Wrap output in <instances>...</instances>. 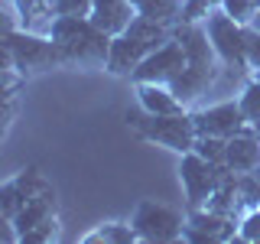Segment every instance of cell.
Returning a JSON list of instances; mask_svg holds the SVG:
<instances>
[{"label":"cell","mask_w":260,"mask_h":244,"mask_svg":"<svg viewBox=\"0 0 260 244\" xmlns=\"http://www.w3.org/2000/svg\"><path fill=\"white\" fill-rule=\"evenodd\" d=\"M49 36L62 46L65 65H78V69H108L111 55V39L104 29H98L91 16H55Z\"/></svg>","instance_id":"6da1fadb"},{"label":"cell","mask_w":260,"mask_h":244,"mask_svg":"<svg viewBox=\"0 0 260 244\" xmlns=\"http://www.w3.org/2000/svg\"><path fill=\"white\" fill-rule=\"evenodd\" d=\"M166 39H173V26H162V23H153L146 16H137L130 23V29H124L120 36L111 39V55H108V69L104 72L130 78L137 65L150 52H156Z\"/></svg>","instance_id":"7a4b0ae2"},{"label":"cell","mask_w":260,"mask_h":244,"mask_svg":"<svg viewBox=\"0 0 260 244\" xmlns=\"http://www.w3.org/2000/svg\"><path fill=\"white\" fill-rule=\"evenodd\" d=\"M127 124L140 134V140L146 143H156V146H166L173 153H189L195 146V120H192V111L185 114H146L143 108L137 114H127Z\"/></svg>","instance_id":"3957f363"},{"label":"cell","mask_w":260,"mask_h":244,"mask_svg":"<svg viewBox=\"0 0 260 244\" xmlns=\"http://www.w3.org/2000/svg\"><path fill=\"white\" fill-rule=\"evenodd\" d=\"M4 52L13 55L23 75H36V72H49L65 65V52L49 33H36L26 26L4 29Z\"/></svg>","instance_id":"277c9868"},{"label":"cell","mask_w":260,"mask_h":244,"mask_svg":"<svg viewBox=\"0 0 260 244\" xmlns=\"http://www.w3.org/2000/svg\"><path fill=\"white\" fill-rule=\"evenodd\" d=\"M228 166V163H221ZM221 166L208 163L205 157H199L195 150L179 157V182L185 189V208H205L211 202V195L218 189V179H221Z\"/></svg>","instance_id":"5b68a950"},{"label":"cell","mask_w":260,"mask_h":244,"mask_svg":"<svg viewBox=\"0 0 260 244\" xmlns=\"http://www.w3.org/2000/svg\"><path fill=\"white\" fill-rule=\"evenodd\" d=\"M134 228L140 234V241H159V244H169V241H185V218L179 215L176 208L162 205V202H153V199H143L134 211Z\"/></svg>","instance_id":"8992f818"},{"label":"cell","mask_w":260,"mask_h":244,"mask_svg":"<svg viewBox=\"0 0 260 244\" xmlns=\"http://www.w3.org/2000/svg\"><path fill=\"white\" fill-rule=\"evenodd\" d=\"M205 29H208V39H211V46H215L218 59L224 62V69L250 72L247 52H244V26L234 16H228L224 10H215L205 20Z\"/></svg>","instance_id":"52a82bcc"},{"label":"cell","mask_w":260,"mask_h":244,"mask_svg":"<svg viewBox=\"0 0 260 244\" xmlns=\"http://www.w3.org/2000/svg\"><path fill=\"white\" fill-rule=\"evenodd\" d=\"M238 222L241 218L224 215V211L215 208H192L185 215V241L195 244H228L238 241Z\"/></svg>","instance_id":"ba28073f"},{"label":"cell","mask_w":260,"mask_h":244,"mask_svg":"<svg viewBox=\"0 0 260 244\" xmlns=\"http://www.w3.org/2000/svg\"><path fill=\"white\" fill-rule=\"evenodd\" d=\"M185 49L179 46V39L173 36V39H166L156 52H150L146 59L134 69V75H130V81H162V85H169L179 72L185 69Z\"/></svg>","instance_id":"9c48e42d"},{"label":"cell","mask_w":260,"mask_h":244,"mask_svg":"<svg viewBox=\"0 0 260 244\" xmlns=\"http://www.w3.org/2000/svg\"><path fill=\"white\" fill-rule=\"evenodd\" d=\"M192 120H195V130H199V134L224 137V140L247 127L241 101H218V104H208V108H199V111H192Z\"/></svg>","instance_id":"30bf717a"},{"label":"cell","mask_w":260,"mask_h":244,"mask_svg":"<svg viewBox=\"0 0 260 244\" xmlns=\"http://www.w3.org/2000/svg\"><path fill=\"white\" fill-rule=\"evenodd\" d=\"M224 163L234 173H254V169H260V134H257L254 124H247L234 137H228Z\"/></svg>","instance_id":"8fae6325"},{"label":"cell","mask_w":260,"mask_h":244,"mask_svg":"<svg viewBox=\"0 0 260 244\" xmlns=\"http://www.w3.org/2000/svg\"><path fill=\"white\" fill-rule=\"evenodd\" d=\"M137 16H140V10L134 7V0H94L91 7V23L108 36H120L124 29H130Z\"/></svg>","instance_id":"7c38bea8"},{"label":"cell","mask_w":260,"mask_h":244,"mask_svg":"<svg viewBox=\"0 0 260 244\" xmlns=\"http://www.w3.org/2000/svg\"><path fill=\"white\" fill-rule=\"evenodd\" d=\"M215 78H218V65H195V62H185V69L179 72V75L169 81V85H173V92L179 95V101L189 108L192 101H199V98L205 95L211 85H215Z\"/></svg>","instance_id":"4fadbf2b"},{"label":"cell","mask_w":260,"mask_h":244,"mask_svg":"<svg viewBox=\"0 0 260 244\" xmlns=\"http://www.w3.org/2000/svg\"><path fill=\"white\" fill-rule=\"evenodd\" d=\"M134 92H137V104L146 114H185L189 111L173 92V85H162V81H137Z\"/></svg>","instance_id":"5bb4252c"},{"label":"cell","mask_w":260,"mask_h":244,"mask_svg":"<svg viewBox=\"0 0 260 244\" xmlns=\"http://www.w3.org/2000/svg\"><path fill=\"white\" fill-rule=\"evenodd\" d=\"M52 215H55V189L49 186V189H43L39 195H32L26 205H23V211L10 222V228H13V241L20 238L23 231H29L32 225L46 222V218H52Z\"/></svg>","instance_id":"9a60e30c"},{"label":"cell","mask_w":260,"mask_h":244,"mask_svg":"<svg viewBox=\"0 0 260 244\" xmlns=\"http://www.w3.org/2000/svg\"><path fill=\"white\" fill-rule=\"evenodd\" d=\"M140 241L134 222H108V225H98L94 231H88L81 244H134Z\"/></svg>","instance_id":"2e32d148"},{"label":"cell","mask_w":260,"mask_h":244,"mask_svg":"<svg viewBox=\"0 0 260 244\" xmlns=\"http://www.w3.org/2000/svg\"><path fill=\"white\" fill-rule=\"evenodd\" d=\"M26 202H29V195L23 192L20 186L13 182V179H7V182L0 186V218H4L7 225H10L13 218L20 215V211H23V205H26Z\"/></svg>","instance_id":"e0dca14e"},{"label":"cell","mask_w":260,"mask_h":244,"mask_svg":"<svg viewBox=\"0 0 260 244\" xmlns=\"http://www.w3.org/2000/svg\"><path fill=\"white\" fill-rule=\"evenodd\" d=\"M238 101H241V111H244V117H247V124L260 127V75H257V72H254V78L244 85V92L238 95Z\"/></svg>","instance_id":"ac0fdd59"},{"label":"cell","mask_w":260,"mask_h":244,"mask_svg":"<svg viewBox=\"0 0 260 244\" xmlns=\"http://www.w3.org/2000/svg\"><path fill=\"white\" fill-rule=\"evenodd\" d=\"M199 157H205L208 163H215V166H221L224 157H228V140L224 137H211V134H199L195 137V146H192Z\"/></svg>","instance_id":"d6986e66"},{"label":"cell","mask_w":260,"mask_h":244,"mask_svg":"<svg viewBox=\"0 0 260 244\" xmlns=\"http://www.w3.org/2000/svg\"><path fill=\"white\" fill-rule=\"evenodd\" d=\"M55 238H59V218H46V222H39V225H32L29 231H23L20 238V244H52Z\"/></svg>","instance_id":"ffe728a7"},{"label":"cell","mask_w":260,"mask_h":244,"mask_svg":"<svg viewBox=\"0 0 260 244\" xmlns=\"http://www.w3.org/2000/svg\"><path fill=\"white\" fill-rule=\"evenodd\" d=\"M224 0H182V23H205Z\"/></svg>","instance_id":"44dd1931"},{"label":"cell","mask_w":260,"mask_h":244,"mask_svg":"<svg viewBox=\"0 0 260 244\" xmlns=\"http://www.w3.org/2000/svg\"><path fill=\"white\" fill-rule=\"evenodd\" d=\"M221 10L228 16H234L241 26H250V23H254V16L260 13V0H224Z\"/></svg>","instance_id":"7402d4cb"},{"label":"cell","mask_w":260,"mask_h":244,"mask_svg":"<svg viewBox=\"0 0 260 244\" xmlns=\"http://www.w3.org/2000/svg\"><path fill=\"white\" fill-rule=\"evenodd\" d=\"M238 241L244 244H260V208H250L238 222Z\"/></svg>","instance_id":"603a6c76"},{"label":"cell","mask_w":260,"mask_h":244,"mask_svg":"<svg viewBox=\"0 0 260 244\" xmlns=\"http://www.w3.org/2000/svg\"><path fill=\"white\" fill-rule=\"evenodd\" d=\"M244 52H247L250 72H260V29L257 26H244Z\"/></svg>","instance_id":"cb8c5ba5"},{"label":"cell","mask_w":260,"mask_h":244,"mask_svg":"<svg viewBox=\"0 0 260 244\" xmlns=\"http://www.w3.org/2000/svg\"><path fill=\"white\" fill-rule=\"evenodd\" d=\"M55 16H91L94 0H52Z\"/></svg>","instance_id":"d4e9b609"},{"label":"cell","mask_w":260,"mask_h":244,"mask_svg":"<svg viewBox=\"0 0 260 244\" xmlns=\"http://www.w3.org/2000/svg\"><path fill=\"white\" fill-rule=\"evenodd\" d=\"M140 4H143V0H134V7H137V10H140Z\"/></svg>","instance_id":"484cf974"},{"label":"cell","mask_w":260,"mask_h":244,"mask_svg":"<svg viewBox=\"0 0 260 244\" xmlns=\"http://www.w3.org/2000/svg\"><path fill=\"white\" fill-rule=\"evenodd\" d=\"M257 75H260V72H257Z\"/></svg>","instance_id":"4316f807"}]
</instances>
